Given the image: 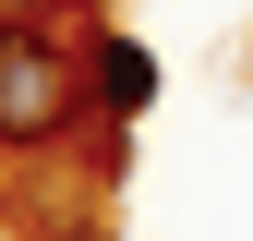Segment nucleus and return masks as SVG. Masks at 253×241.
Listing matches in <instances>:
<instances>
[{
    "label": "nucleus",
    "mask_w": 253,
    "mask_h": 241,
    "mask_svg": "<svg viewBox=\"0 0 253 241\" xmlns=\"http://www.w3.org/2000/svg\"><path fill=\"white\" fill-rule=\"evenodd\" d=\"M73 120H97L84 109V84H73V60H60V37H37V24H0V145H60Z\"/></svg>",
    "instance_id": "obj_1"
},
{
    "label": "nucleus",
    "mask_w": 253,
    "mask_h": 241,
    "mask_svg": "<svg viewBox=\"0 0 253 241\" xmlns=\"http://www.w3.org/2000/svg\"><path fill=\"white\" fill-rule=\"evenodd\" d=\"M84 109H97V120H145V109H157V60H145V37L97 24V48H84Z\"/></svg>",
    "instance_id": "obj_2"
},
{
    "label": "nucleus",
    "mask_w": 253,
    "mask_h": 241,
    "mask_svg": "<svg viewBox=\"0 0 253 241\" xmlns=\"http://www.w3.org/2000/svg\"><path fill=\"white\" fill-rule=\"evenodd\" d=\"M73 12H97V0H0V24H37V37H60Z\"/></svg>",
    "instance_id": "obj_3"
},
{
    "label": "nucleus",
    "mask_w": 253,
    "mask_h": 241,
    "mask_svg": "<svg viewBox=\"0 0 253 241\" xmlns=\"http://www.w3.org/2000/svg\"><path fill=\"white\" fill-rule=\"evenodd\" d=\"M60 241H109V229H60Z\"/></svg>",
    "instance_id": "obj_4"
}]
</instances>
